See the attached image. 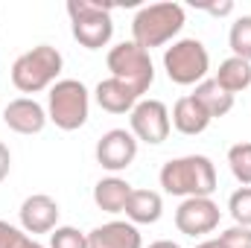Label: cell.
<instances>
[{"mask_svg": "<svg viewBox=\"0 0 251 248\" xmlns=\"http://www.w3.org/2000/svg\"><path fill=\"white\" fill-rule=\"evenodd\" d=\"M213 79L219 82V88H225L231 97H237L240 91L251 88V62H243V59L231 56V59H225V62L219 64V70H216Z\"/></svg>", "mask_w": 251, "mask_h": 248, "instance_id": "cell-19", "label": "cell"}, {"mask_svg": "<svg viewBox=\"0 0 251 248\" xmlns=\"http://www.w3.org/2000/svg\"><path fill=\"white\" fill-rule=\"evenodd\" d=\"M228 167L240 184L251 187V143H234L228 149Z\"/></svg>", "mask_w": 251, "mask_h": 248, "instance_id": "cell-21", "label": "cell"}, {"mask_svg": "<svg viewBox=\"0 0 251 248\" xmlns=\"http://www.w3.org/2000/svg\"><path fill=\"white\" fill-rule=\"evenodd\" d=\"M91 94L79 79H59L47 94V120L62 131H76L88 123Z\"/></svg>", "mask_w": 251, "mask_h": 248, "instance_id": "cell-5", "label": "cell"}, {"mask_svg": "<svg viewBox=\"0 0 251 248\" xmlns=\"http://www.w3.org/2000/svg\"><path fill=\"white\" fill-rule=\"evenodd\" d=\"M94 99H97V105H100L102 111H108V114H131V108L140 102V97H137L126 82L114 79V76L102 79V82L94 88Z\"/></svg>", "mask_w": 251, "mask_h": 248, "instance_id": "cell-14", "label": "cell"}, {"mask_svg": "<svg viewBox=\"0 0 251 248\" xmlns=\"http://www.w3.org/2000/svg\"><path fill=\"white\" fill-rule=\"evenodd\" d=\"M0 248H44L41 243H35L24 228L9 225L0 219Z\"/></svg>", "mask_w": 251, "mask_h": 248, "instance_id": "cell-23", "label": "cell"}, {"mask_svg": "<svg viewBox=\"0 0 251 248\" xmlns=\"http://www.w3.org/2000/svg\"><path fill=\"white\" fill-rule=\"evenodd\" d=\"M184 21H187V12L181 3H173V0L149 3L131 18V41L149 53L152 47L170 44L184 29Z\"/></svg>", "mask_w": 251, "mask_h": 248, "instance_id": "cell-2", "label": "cell"}, {"mask_svg": "<svg viewBox=\"0 0 251 248\" xmlns=\"http://www.w3.org/2000/svg\"><path fill=\"white\" fill-rule=\"evenodd\" d=\"M50 248H88V234L73 225H59L50 234Z\"/></svg>", "mask_w": 251, "mask_h": 248, "instance_id": "cell-24", "label": "cell"}, {"mask_svg": "<svg viewBox=\"0 0 251 248\" xmlns=\"http://www.w3.org/2000/svg\"><path fill=\"white\" fill-rule=\"evenodd\" d=\"M111 3L102 0H67V15H70V29L73 38L85 50H102L108 47L114 35V21H111Z\"/></svg>", "mask_w": 251, "mask_h": 248, "instance_id": "cell-4", "label": "cell"}, {"mask_svg": "<svg viewBox=\"0 0 251 248\" xmlns=\"http://www.w3.org/2000/svg\"><path fill=\"white\" fill-rule=\"evenodd\" d=\"M128 131L137 137V143H149L158 146L170 137L173 131V120H170V108L161 99H140L131 114H128Z\"/></svg>", "mask_w": 251, "mask_h": 248, "instance_id": "cell-8", "label": "cell"}, {"mask_svg": "<svg viewBox=\"0 0 251 248\" xmlns=\"http://www.w3.org/2000/svg\"><path fill=\"white\" fill-rule=\"evenodd\" d=\"M9 170H12V152H9V146L0 140V181L9 178Z\"/></svg>", "mask_w": 251, "mask_h": 248, "instance_id": "cell-27", "label": "cell"}, {"mask_svg": "<svg viewBox=\"0 0 251 248\" xmlns=\"http://www.w3.org/2000/svg\"><path fill=\"white\" fill-rule=\"evenodd\" d=\"M131 190H134V187L128 184L126 178H120V175L100 178L97 187H94V204H97L102 213H111V216H114V213H123Z\"/></svg>", "mask_w": 251, "mask_h": 248, "instance_id": "cell-17", "label": "cell"}, {"mask_svg": "<svg viewBox=\"0 0 251 248\" xmlns=\"http://www.w3.org/2000/svg\"><path fill=\"white\" fill-rule=\"evenodd\" d=\"M123 213L131 225H155L164 216V198L155 190H131Z\"/></svg>", "mask_w": 251, "mask_h": 248, "instance_id": "cell-15", "label": "cell"}, {"mask_svg": "<svg viewBox=\"0 0 251 248\" xmlns=\"http://www.w3.org/2000/svg\"><path fill=\"white\" fill-rule=\"evenodd\" d=\"M219 219H222V210L210 196L207 198H184L176 210V228L193 240L213 234L219 228Z\"/></svg>", "mask_w": 251, "mask_h": 248, "instance_id": "cell-9", "label": "cell"}, {"mask_svg": "<svg viewBox=\"0 0 251 248\" xmlns=\"http://www.w3.org/2000/svg\"><path fill=\"white\" fill-rule=\"evenodd\" d=\"M97 164L108 173H123L137 158V137L126 128H111L97 140Z\"/></svg>", "mask_w": 251, "mask_h": 248, "instance_id": "cell-10", "label": "cell"}, {"mask_svg": "<svg viewBox=\"0 0 251 248\" xmlns=\"http://www.w3.org/2000/svg\"><path fill=\"white\" fill-rule=\"evenodd\" d=\"M170 120H173V128L176 131H181V134H187V137H196V134H201L207 125L213 123L210 120V114L193 99V97H181L176 105H173V111H170Z\"/></svg>", "mask_w": 251, "mask_h": 248, "instance_id": "cell-16", "label": "cell"}, {"mask_svg": "<svg viewBox=\"0 0 251 248\" xmlns=\"http://www.w3.org/2000/svg\"><path fill=\"white\" fill-rule=\"evenodd\" d=\"M228 44H231V53L243 62H251V15H243L231 24V32H228Z\"/></svg>", "mask_w": 251, "mask_h": 248, "instance_id": "cell-20", "label": "cell"}, {"mask_svg": "<svg viewBox=\"0 0 251 248\" xmlns=\"http://www.w3.org/2000/svg\"><path fill=\"white\" fill-rule=\"evenodd\" d=\"M190 97H193V99L210 114V120L225 117V114H231V108H234V97H231L225 88H219L216 79H204V82H199V85L193 88Z\"/></svg>", "mask_w": 251, "mask_h": 248, "instance_id": "cell-18", "label": "cell"}, {"mask_svg": "<svg viewBox=\"0 0 251 248\" xmlns=\"http://www.w3.org/2000/svg\"><path fill=\"white\" fill-rule=\"evenodd\" d=\"M199 9H204L207 15L225 18V15H231V12H234V3H231V0H222V3H204V6H199Z\"/></svg>", "mask_w": 251, "mask_h": 248, "instance_id": "cell-26", "label": "cell"}, {"mask_svg": "<svg viewBox=\"0 0 251 248\" xmlns=\"http://www.w3.org/2000/svg\"><path fill=\"white\" fill-rule=\"evenodd\" d=\"M164 70H167L170 82L184 85V88L204 82L207 70H210L207 47L199 38H178V41H173V47L164 50Z\"/></svg>", "mask_w": 251, "mask_h": 248, "instance_id": "cell-7", "label": "cell"}, {"mask_svg": "<svg viewBox=\"0 0 251 248\" xmlns=\"http://www.w3.org/2000/svg\"><path fill=\"white\" fill-rule=\"evenodd\" d=\"M196 248H222V246H219V240H204V243H199Z\"/></svg>", "mask_w": 251, "mask_h": 248, "instance_id": "cell-29", "label": "cell"}, {"mask_svg": "<svg viewBox=\"0 0 251 248\" xmlns=\"http://www.w3.org/2000/svg\"><path fill=\"white\" fill-rule=\"evenodd\" d=\"M149 248H181V246H178V243H173V240H155Z\"/></svg>", "mask_w": 251, "mask_h": 248, "instance_id": "cell-28", "label": "cell"}, {"mask_svg": "<svg viewBox=\"0 0 251 248\" xmlns=\"http://www.w3.org/2000/svg\"><path fill=\"white\" fill-rule=\"evenodd\" d=\"M3 123L9 125L15 134H41L47 125V108L32 99V97H18L12 102H6L3 108Z\"/></svg>", "mask_w": 251, "mask_h": 248, "instance_id": "cell-12", "label": "cell"}, {"mask_svg": "<svg viewBox=\"0 0 251 248\" xmlns=\"http://www.w3.org/2000/svg\"><path fill=\"white\" fill-rule=\"evenodd\" d=\"M88 248H143V237L137 225L111 219L88 234Z\"/></svg>", "mask_w": 251, "mask_h": 248, "instance_id": "cell-13", "label": "cell"}, {"mask_svg": "<svg viewBox=\"0 0 251 248\" xmlns=\"http://www.w3.org/2000/svg\"><path fill=\"white\" fill-rule=\"evenodd\" d=\"M18 216H21V228L35 237V234H53V231L59 228L62 210H59V201H56L53 196H47V193H32V196L24 198Z\"/></svg>", "mask_w": 251, "mask_h": 248, "instance_id": "cell-11", "label": "cell"}, {"mask_svg": "<svg viewBox=\"0 0 251 248\" xmlns=\"http://www.w3.org/2000/svg\"><path fill=\"white\" fill-rule=\"evenodd\" d=\"M219 246L222 248H251V228L243 225H231L219 234Z\"/></svg>", "mask_w": 251, "mask_h": 248, "instance_id": "cell-25", "label": "cell"}, {"mask_svg": "<svg viewBox=\"0 0 251 248\" xmlns=\"http://www.w3.org/2000/svg\"><path fill=\"white\" fill-rule=\"evenodd\" d=\"M158 181L164 187V193L178 196V198H207L216 190V167L207 155H181V158H170L161 173Z\"/></svg>", "mask_w": 251, "mask_h": 248, "instance_id": "cell-1", "label": "cell"}, {"mask_svg": "<svg viewBox=\"0 0 251 248\" xmlns=\"http://www.w3.org/2000/svg\"><path fill=\"white\" fill-rule=\"evenodd\" d=\"M228 213L234 219V225L251 228V187H240L231 193L228 198Z\"/></svg>", "mask_w": 251, "mask_h": 248, "instance_id": "cell-22", "label": "cell"}, {"mask_svg": "<svg viewBox=\"0 0 251 248\" xmlns=\"http://www.w3.org/2000/svg\"><path fill=\"white\" fill-rule=\"evenodd\" d=\"M64 59L50 44H38L26 53H21L12 64V85L21 94H41L50 91L62 76Z\"/></svg>", "mask_w": 251, "mask_h": 248, "instance_id": "cell-3", "label": "cell"}, {"mask_svg": "<svg viewBox=\"0 0 251 248\" xmlns=\"http://www.w3.org/2000/svg\"><path fill=\"white\" fill-rule=\"evenodd\" d=\"M105 64H108L111 76L120 79V82H126L140 99H143V94H146V91L152 88V82H155L152 56H149L143 47H137L134 41H123V44L111 47L108 56H105Z\"/></svg>", "mask_w": 251, "mask_h": 248, "instance_id": "cell-6", "label": "cell"}]
</instances>
